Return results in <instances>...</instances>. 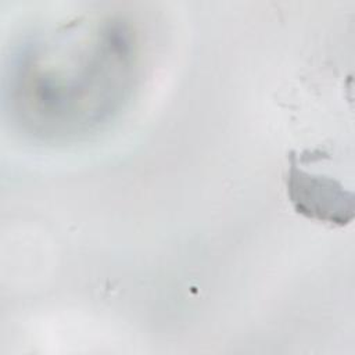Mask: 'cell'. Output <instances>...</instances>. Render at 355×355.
Wrapping results in <instances>:
<instances>
[{"label": "cell", "instance_id": "6da1fadb", "mask_svg": "<svg viewBox=\"0 0 355 355\" xmlns=\"http://www.w3.org/2000/svg\"><path fill=\"white\" fill-rule=\"evenodd\" d=\"M287 197L295 212L331 226H344L354 218L352 197L337 180L304 171L290 154L286 176Z\"/></svg>", "mask_w": 355, "mask_h": 355}]
</instances>
